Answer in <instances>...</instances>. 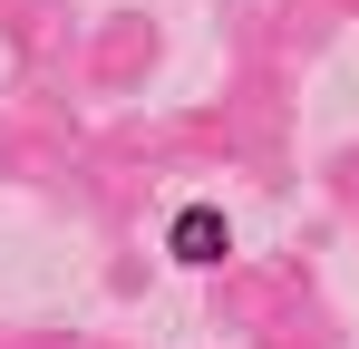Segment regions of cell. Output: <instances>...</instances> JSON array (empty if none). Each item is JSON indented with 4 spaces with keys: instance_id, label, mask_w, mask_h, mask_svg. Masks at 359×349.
<instances>
[{
    "instance_id": "cell-1",
    "label": "cell",
    "mask_w": 359,
    "mask_h": 349,
    "mask_svg": "<svg viewBox=\"0 0 359 349\" xmlns=\"http://www.w3.org/2000/svg\"><path fill=\"white\" fill-rule=\"evenodd\" d=\"M214 252H224V214H204V204L175 214V262H214Z\"/></svg>"
}]
</instances>
